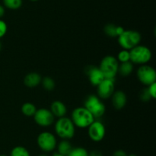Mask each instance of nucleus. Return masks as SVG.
Here are the masks:
<instances>
[{
	"label": "nucleus",
	"instance_id": "30",
	"mask_svg": "<svg viewBox=\"0 0 156 156\" xmlns=\"http://www.w3.org/2000/svg\"><path fill=\"white\" fill-rule=\"evenodd\" d=\"M5 7L2 5H0V19H1L2 17L5 15Z\"/></svg>",
	"mask_w": 156,
	"mask_h": 156
},
{
	"label": "nucleus",
	"instance_id": "18",
	"mask_svg": "<svg viewBox=\"0 0 156 156\" xmlns=\"http://www.w3.org/2000/svg\"><path fill=\"white\" fill-rule=\"evenodd\" d=\"M133 70V63H131L130 61L121 63L120 64H119L118 73H120L121 76H129L132 73Z\"/></svg>",
	"mask_w": 156,
	"mask_h": 156
},
{
	"label": "nucleus",
	"instance_id": "7",
	"mask_svg": "<svg viewBox=\"0 0 156 156\" xmlns=\"http://www.w3.org/2000/svg\"><path fill=\"white\" fill-rule=\"evenodd\" d=\"M38 147L45 152H50L56 148L57 141L53 133L50 132H43L40 133L37 139Z\"/></svg>",
	"mask_w": 156,
	"mask_h": 156
},
{
	"label": "nucleus",
	"instance_id": "2",
	"mask_svg": "<svg viewBox=\"0 0 156 156\" xmlns=\"http://www.w3.org/2000/svg\"><path fill=\"white\" fill-rule=\"evenodd\" d=\"M71 119L75 126L85 128H88L94 122L95 118L85 107L80 106L74 109L72 113Z\"/></svg>",
	"mask_w": 156,
	"mask_h": 156
},
{
	"label": "nucleus",
	"instance_id": "34",
	"mask_svg": "<svg viewBox=\"0 0 156 156\" xmlns=\"http://www.w3.org/2000/svg\"><path fill=\"white\" fill-rule=\"evenodd\" d=\"M30 1H32V2H37V1H38V0H30Z\"/></svg>",
	"mask_w": 156,
	"mask_h": 156
},
{
	"label": "nucleus",
	"instance_id": "19",
	"mask_svg": "<svg viewBox=\"0 0 156 156\" xmlns=\"http://www.w3.org/2000/svg\"><path fill=\"white\" fill-rule=\"evenodd\" d=\"M37 111L36 106L32 102H25L21 106V112L26 116H34Z\"/></svg>",
	"mask_w": 156,
	"mask_h": 156
},
{
	"label": "nucleus",
	"instance_id": "31",
	"mask_svg": "<svg viewBox=\"0 0 156 156\" xmlns=\"http://www.w3.org/2000/svg\"><path fill=\"white\" fill-rule=\"evenodd\" d=\"M52 156H64V155H62V154H59V153H55V154H53Z\"/></svg>",
	"mask_w": 156,
	"mask_h": 156
},
{
	"label": "nucleus",
	"instance_id": "25",
	"mask_svg": "<svg viewBox=\"0 0 156 156\" xmlns=\"http://www.w3.org/2000/svg\"><path fill=\"white\" fill-rule=\"evenodd\" d=\"M140 99H141V100L143 101V102H147V101H149V99H152L150 95H149V92H148L147 88L142 90L141 93H140Z\"/></svg>",
	"mask_w": 156,
	"mask_h": 156
},
{
	"label": "nucleus",
	"instance_id": "35",
	"mask_svg": "<svg viewBox=\"0 0 156 156\" xmlns=\"http://www.w3.org/2000/svg\"><path fill=\"white\" fill-rule=\"evenodd\" d=\"M0 156H6L5 154H0Z\"/></svg>",
	"mask_w": 156,
	"mask_h": 156
},
{
	"label": "nucleus",
	"instance_id": "24",
	"mask_svg": "<svg viewBox=\"0 0 156 156\" xmlns=\"http://www.w3.org/2000/svg\"><path fill=\"white\" fill-rule=\"evenodd\" d=\"M117 59V61H118V62H120V63H124V62L130 61V54H129V50H124V49L120 50V51L118 53Z\"/></svg>",
	"mask_w": 156,
	"mask_h": 156
},
{
	"label": "nucleus",
	"instance_id": "32",
	"mask_svg": "<svg viewBox=\"0 0 156 156\" xmlns=\"http://www.w3.org/2000/svg\"><path fill=\"white\" fill-rule=\"evenodd\" d=\"M127 156H136V155L135 154H128Z\"/></svg>",
	"mask_w": 156,
	"mask_h": 156
},
{
	"label": "nucleus",
	"instance_id": "28",
	"mask_svg": "<svg viewBox=\"0 0 156 156\" xmlns=\"http://www.w3.org/2000/svg\"><path fill=\"white\" fill-rule=\"evenodd\" d=\"M128 154H126V151H124L123 150H117V151H114L113 153L112 156H127Z\"/></svg>",
	"mask_w": 156,
	"mask_h": 156
},
{
	"label": "nucleus",
	"instance_id": "33",
	"mask_svg": "<svg viewBox=\"0 0 156 156\" xmlns=\"http://www.w3.org/2000/svg\"><path fill=\"white\" fill-rule=\"evenodd\" d=\"M38 156H48V155H47L46 154H40V155H38Z\"/></svg>",
	"mask_w": 156,
	"mask_h": 156
},
{
	"label": "nucleus",
	"instance_id": "6",
	"mask_svg": "<svg viewBox=\"0 0 156 156\" xmlns=\"http://www.w3.org/2000/svg\"><path fill=\"white\" fill-rule=\"evenodd\" d=\"M84 107L87 109L94 118H100L105 114V106L96 95H89L85 100Z\"/></svg>",
	"mask_w": 156,
	"mask_h": 156
},
{
	"label": "nucleus",
	"instance_id": "1",
	"mask_svg": "<svg viewBox=\"0 0 156 156\" xmlns=\"http://www.w3.org/2000/svg\"><path fill=\"white\" fill-rule=\"evenodd\" d=\"M55 132L62 139H71L74 137L76 126L70 118L61 117L55 123Z\"/></svg>",
	"mask_w": 156,
	"mask_h": 156
},
{
	"label": "nucleus",
	"instance_id": "22",
	"mask_svg": "<svg viewBox=\"0 0 156 156\" xmlns=\"http://www.w3.org/2000/svg\"><path fill=\"white\" fill-rule=\"evenodd\" d=\"M67 156H88V151L82 147L73 148Z\"/></svg>",
	"mask_w": 156,
	"mask_h": 156
},
{
	"label": "nucleus",
	"instance_id": "36",
	"mask_svg": "<svg viewBox=\"0 0 156 156\" xmlns=\"http://www.w3.org/2000/svg\"><path fill=\"white\" fill-rule=\"evenodd\" d=\"M1 47H2V44H1V43H0V50H1Z\"/></svg>",
	"mask_w": 156,
	"mask_h": 156
},
{
	"label": "nucleus",
	"instance_id": "27",
	"mask_svg": "<svg viewBox=\"0 0 156 156\" xmlns=\"http://www.w3.org/2000/svg\"><path fill=\"white\" fill-rule=\"evenodd\" d=\"M148 92H149V95H150L152 99H155L156 98V82L153 83L151 85L147 87Z\"/></svg>",
	"mask_w": 156,
	"mask_h": 156
},
{
	"label": "nucleus",
	"instance_id": "23",
	"mask_svg": "<svg viewBox=\"0 0 156 156\" xmlns=\"http://www.w3.org/2000/svg\"><path fill=\"white\" fill-rule=\"evenodd\" d=\"M41 83H42L43 87L46 90L51 91V90H53L55 88L54 80H53V78L50 77V76H46V77H44L41 80Z\"/></svg>",
	"mask_w": 156,
	"mask_h": 156
},
{
	"label": "nucleus",
	"instance_id": "21",
	"mask_svg": "<svg viewBox=\"0 0 156 156\" xmlns=\"http://www.w3.org/2000/svg\"><path fill=\"white\" fill-rule=\"evenodd\" d=\"M10 156H30V152L23 146H15L12 149Z\"/></svg>",
	"mask_w": 156,
	"mask_h": 156
},
{
	"label": "nucleus",
	"instance_id": "3",
	"mask_svg": "<svg viewBox=\"0 0 156 156\" xmlns=\"http://www.w3.org/2000/svg\"><path fill=\"white\" fill-rule=\"evenodd\" d=\"M99 68L103 73L105 79L114 80L118 73L119 62L117 58L111 55H108L101 60Z\"/></svg>",
	"mask_w": 156,
	"mask_h": 156
},
{
	"label": "nucleus",
	"instance_id": "5",
	"mask_svg": "<svg viewBox=\"0 0 156 156\" xmlns=\"http://www.w3.org/2000/svg\"><path fill=\"white\" fill-rule=\"evenodd\" d=\"M130 62L133 64L143 65L152 59V54L150 49L144 45H137L129 50Z\"/></svg>",
	"mask_w": 156,
	"mask_h": 156
},
{
	"label": "nucleus",
	"instance_id": "17",
	"mask_svg": "<svg viewBox=\"0 0 156 156\" xmlns=\"http://www.w3.org/2000/svg\"><path fill=\"white\" fill-rule=\"evenodd\" d=\"M56 146H57L58 153L64 156H67V154L70 152L73 148L72 144L66 139H62Z\"/></svg>",
	"mask_w": 156,
	"mask_h": 156
},
{
	"label": "nucleus",
	"instance_id": "4",
	"mask_svg": "<svg viewBox=\"0 0 156 156\" xmlns=\"http://www.w3.org/2000/svg\"><path fill=\"white\" fill-rule=\"evenodd\" d=\"M118 43L124 50H130L136 46L139 45L141 41V35L140 32L133 30H125L118 37Z\"/></svg>",
	"mask_w": 156,
	"mask_h": 156
},
{
	"label": "nucleus",
	"instance_id": "16",
	"mask_svg": "<svg viewBox=\"0 0 156 156\" xmlns=\"http://www.w3.org/2000/svg\"><path fill=\"white\" fill-rule=\"evenodd\" d=\"M104 31L108 36L115 38L121 35L124 32L125 29L122 26H117L114 24H108L105 25Z\"/></svg>",
	"mask_w": 156,
	"mask_h": 156
},
{
	"label": "nucleus",
	"instance_id": "11",
	"mask_svg": "<svg viewBox=\"0 0 156 156\" xmlns=\"http://www.w3.org/2000/svg\"><path fill=\"white\" fill-rule=\"evenodd\" d=\"M98 96L100 99L111 98L114 93V80L105 79L97 86Z\"/></svg>",
	"mask_w": 156,
	"mask_h": 156
},
{
	"label": "nucleus",
	"instance_id": "12",
	"mask_svg": "<svg viewBox=\"0 0 156 156\" xmlns=\"http://www.w3.org/2000/svg\"><path fill=\"white\" fill-rule=\"evenodd\" d=\"M85 73L88 76L90 83L95 87H97L103 80L105 79L99 67H95L93 65L88 66L85 69Z\"/></svg>",
	"mask_w": 156,
	"mask_h": 156
},
{
	"label": "nucleus",
	"instance_id": "20",
	"mask_svg": "<svg viewBox=\"0 0 156 156\" xmlns=\"http://www.w3.org/2000/svg\"><path fill=\"white\" fill-rule=\"evenodd\" d=\"M2 2L5 7L11 10H17L23 4L22 0H2Z\"/></svg>",
	"mask_w": 156,
	"mask_h": 156
},
{
	"label": "nucleus",
	"instance_id": "26",
	"mask_svg": "<svg viewBox=\"0 0 156 156\" xmlns=\"http://www.w3.org/2000/svg\"><path fill=\"white\" fill-rule=\"evenodd\" d=\"M8 30V26L7 24L5 21L0 19V38L4 37L5 35L6 32Z\"/></svg>",
	"mask_w": 156,
	"mask_h": 156
},
{
	"label": "nucleus",
	"instance_id": "13",
	"mask_svg": "<svg viewBox=\"0 0 156 156\" xmlns=\"http://www.w3.org/2000/svg\"><path fill=\"white\" fill-rule=\"evenodd\" d=\"M111 100H112L113 106L116 110H122L126 106L127 98L124 92L122 90H117L114 91L111 96Z\"/></svg>",
	"mask_w": 156,
	"mask_h": 156
},
{
	"label": "nucleus",
	"instance_id": "15",
	"mask_svg": "<svg viewBox=\"0 0 156 156\" xmlns=\"http://www.w3.org/2000/svg\"><path fill=\"white\" fill-rule=\"evenodd\" d=\"M42 80V77L39 73L36 72H31V73H27L24 79V83L26 87L33 88L36 87L39 85Z\"/></svg>",
	"mask_w": 156,
	"mask_h": 156
},
{
	"label": "nucleus",
	"instance_id": "8",
	"mask_svg": "<svg viewBox=\"0 0 156 156\" xmlns=\"http://www.w3.org/2000/svg\"><path fill=\"white\" fill-rule=\"evenodd\" d=\"M136 75L140 82L146 87L156 82L155 70L147 64L140 66L137 70Z\"/></svg>",
	"mask_w": 156,
	"mask_h": 156
},
{
	"label": "nucleus",
	"instance_id": "14",
	"mask_svg": "<svg viewBox=\"0 0 156 156\" xmlns=\"http://www.w3.org/2000/svg\"><path fill=\"white\" fill-rule=\"evenodd\" d=\"M50 111L55 117L61 118L66 116L67 109L65 104L59 100H55L50 105Z\"/></svg>",
	"mask_w": 156,
	"mask_h": 156
},
{
	"label": "nucleus",
	"instance_id": "9",
	"mask_svg": "<svg viewBox=\"0 0 156 156\" xmlns=\"http://www.w3.org/2000/svg\"><path fill=\"white\" fill-rule=\"evenodd\" d=\"M34 119L38 125L42 127H47L51 125L54 122L55 116L50 110L41 108L37 110L36 113L34 115Z\"/></svg>",
	"mask_w": 156,
	"mask_h": 156
},
{
	"label": "nucleus",
	"instance_id": "10",
	"mask_svg": "<svg viewBox=\"0 0 156 156\" xmlns=\"http://www.w3.org/2000/svg\"><path fill=\"white\" fill-rule=\"evenodd\" d=\"M106 133L105 125L100 121L94 120L88 127V134L93 142H98L104 139Z\"/></svg>",
	"mask_w": 156,
	"mask_h": 156
},
{
	"label": "nucleus",
	"instance_id": "29",
	"mask_svg": "<svg viewBox=\"0 0 156 156\" xmlns=\"http://www.w3.org/2000/svg\"><path fill=\"white\" fill-rule=\"evenodd\" d=\"M88 156H103V154L98 150H93L88 152Z\"/></svg>",
	"mask_w": 156,
	"mask_h": 156
}]
</instances>
